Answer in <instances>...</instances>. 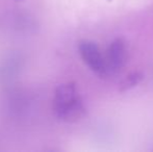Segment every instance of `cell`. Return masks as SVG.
<instances>
[{"instance_id":"cell-1","label":"cell","mask_w":153,"mask_h":152,"mask_svg":"<svg viewBox=\"0 0 153 152\" xmlns=\"http://www.w3.org/2000/svg\"><path fill=\"white\" fill-rule=\"evenodd\" d=\"M53 110L55 116L65 122H75L83 117L85 110L74 82L62 83L56 87Z\"/></svg>"},{"instance_id":"cell-2","label":"cell","mask_w":153,"mask_h":152,"mask_svg":"<svg viewBox=\"0 0 153 152\" xmlns=\"http://www.w3.org/2000/svg\"><path fill=\"white\" fill-rule=\"evenodd\" d=\"M78 51L82 61L93 72L98 75L106 74V62L96 43L89 40L80 41L78 44Z\"/></svg>"},{"instance_id":"cell-3","label":"cell","mask_w":153,"mask_h":152,"mask_svg":"<svg viewBox=\"0 0 153 152\" xmlns=\"http://www.w3.org/2000/svg\"><path fill=\"white\" fill-rule=\"evenodd\" d=\"M106 68L107 72H116L120 70L126 62V46L122 39H116L106 52Z\"/></svg>"},{"instance_id":"cell-4","label":"cell","mask_w":153,"mask_h":152,"mask_svg":"<svg viewBox=\"0 0 153 152\" xmlns=\"http://www.w3.org/2000/svg\"><path fill=\"white\" fill-rule=\"evenodd\" d=\"M143 78H144L143 73H141V72H132V73H130L129 75H127L123 79L120 90L121 91H126V90L132 89L133 87L139 85Z\"/></svg>"}]
</instances>
